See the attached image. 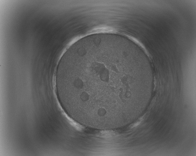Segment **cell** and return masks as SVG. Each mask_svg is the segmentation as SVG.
<instances>
[{"label":"cell","mask_w":196,"mask_h":156,"mask_svg":"<svg viewBox=\"0 0 196 156\" xmlns=\"http://www.w3.org/2000/svg\"><path fill=\"white\" fill-rule=\"evenodd\" d=\"M124 43L98 36L78 41L61 58L56 75L58 99L75 122L103 130L121 128L132 89L147 75Z\"/></svg>","instance_id":"cell-1"}]
</instances>
